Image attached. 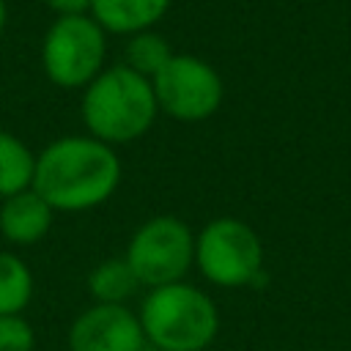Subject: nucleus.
Instances as JSON below:
<instances>
[{
	"mask_svg": "<svg viewBox=\"0 0 351 351\" xmlns=\"http://www.w3.org/2000/svg\"><path fill=\"white\" fill-rule=\"evenodd\" d=\"M151 85L159 112L184 123L211 118L225 96L219 71L203 58L186 52H176L167 60V66L151 80Z\"/></svg>",
	"mask_w": 351,
	"mask_h": 351,
	"instance_id": "0eeeda50",
	"label": "nucleus"
},
{
	"mask_svg": "<svg viewBox=\"0 0 351 351\" xmlns=\"http://www.w3.org/2000/svg\"><path fill=\"white\" fill-rule=\"evenodd\" d=\"M55 208L33 189H22L0 203V233L16 247L38 244L52 228Z\"/></svg>",
	"mask_w": 351,
	"mask_h": 351,
	"instance_id": "1a4fd4ad",
	"label": "nucleus"
},
{
	"mask_svg": "<svg viewBox=\"0 0 351 351\" xmlns=\"http://www.w3.org/2000/svg\"><path fill=\"white\" fill-rule=\"evenodd\" d=\"M55 16H85L90 14L93 0H47Z\"/></svg>",
	"mask_w": 351,
	"mask_h": 351,
	"instance_id": "dca6fc26",
	"label": "nucleus"
},
{
	"mask_svg": "<svg viewBox=\"0 0 351 351\" xmlns=\"http://www.w3.org/2000/svg\"><path fill=\"white\" fill-rule=\"evenodd\" d=\"M173 55L176 52H173L170 41L151 27V30L129 36V41L123 47V66H129L132 71L143 74L145 80H154L167 66V60Z\"/></svg>",
	"mask_w": 351,
	"mask_h": 351,
	"instance_id": "ddd939ff",
	"label": "nucleus"
},
{
	"mask_svg": "<svg viewBox=\"0 0 351 351\" xmlns=\"http://www.w3.org/2000/svg\"><path fill=\"white\" fill-rule=\"evenodd\" d=\"M80 110L88 134L107 145L140 140L159 115L151 80L123 63L104 66L99 77L82 88Z\"/></svg>",
	"mask_w": 351,
	"mask_h": 351,
	"instance_id": "f03ea898",
	"label": "nucleus"
},
{
	"mask_svg": "<svg viewBox=\"0 0 351 351\" xmlns=\"http://www.w3.org/2000/svg\"><path fill=\"white\" fill-rule=\"evenodd\" d=\"M137 318L145 343L162 351H206L219 332L214 299L184 280L151 288Z\"/></svg>",
	"mask_w": 351,
	"mask_h": 351,
	"instance_id": "7ed1b4c3",
	"label": "nucleus"
},
{
	"mask_svg": "<svg viewBox=\"0 0 351 351\" xmlns=\"http://www.w3.org/2000/svg\"><path fill=\"white\" fill-rule=\"evenodd\" d=\"M170 8V0H93L90 16L104 33L134 36L151 30Z\"/></svg>",
	"mask_w": 351,
	"mask_h": 351,
	"instance_id": "9d476101",
	"label": "nucleus"
},
{
	"mask_svg": "<svg viewBox=\"0 0 351 351\" xmlns=\"http://www.w3.org/2000/svg\"><path fill=\"white\" fill-rule=\"evenodd\" d=\"M123 258L145 288L181 282L195 263V233L173 214L151 217L132 233Z\"/></svg>",
	"mask_w": 351,
	"mask_h": 351,
	"instance_id": "39448f33",
	"label": "nucleus"
},
{
	"mask_svg": "<svg viewBox=\"0 0 351 351\" xmlns=\"http://www.w3.org/2000/svg\"><path fill=\"white\" fill-rule=\"evenodd\" d=\"M107 33L90 16H55L41 41V66L58 88H85L104 69Z\"/></svg>",
	"mask_w": 351,
	"mask_h": 351,
	"instance_id": "423d86ee",
	"label": "nucleus"
},
{
	"mask_svg": "<svg viewBox=\"0 0 351 351\" xmlns=\"http://www.w3.org/2000/svg\"><path fill=\"white\" fill-rule=\"evenodd\" d=\"M5 19H8V5H5V0H0V33L5 27Z\"/></svg>",
	"mask_w": 351,
	"mask_h": 351,
	"instance_id": "f3484780",
	"label": "nucleus"
},
{
	"mask_svg": "<svg viewBox=\"0 0 351 351\" xmlns=\"http://www.w3.org/2000/svg\"><path fill=\"white\" fill-rule=\"evenodd\" d=\"M36 154L11 132L0 129V197H11L33 186Z\"/></svg>",
	"mask_w": 351,
	"mask_h": 351,
	"instance_id": "f8f14e48",
	"label": "nucleus"
},
{
	"mask_svg": "<svg viewBox=\"0 0 351 351\" xmlns=\"http://www.w3.org/2000/svg\"><path fill=\"white\" fill-rule=\"evenodd\" d=\"M121 184V159L112 145L71 134L36 154L33 189L55 211H88L107 203Z\"/></svg>",
	"mask_w": 351,
	"mask_h": 351,
	"instance_id": "f257e3e1",
	"label": "nucleus"
},
{
	"mask_svg": "<svg viewBox=\"0 0 351 351\" xmlns=\"http://www.w3.org/2000/svg\"><path fill=\"white\" fill-rule=\"evenodd\" d=\"M33 299V274L14 252H0V315H19Z\"/></svg>",
	"mask_w": 351,
	"mask_h": 351,
	"instance_id": "4468645a",
	"label": "nucleus"
},
{
	"mask_svg": "<svg viewBox=\"0 0 351 351\" xmlns=\"http://www.w3.org/2000/svg\"><path fill=\"white\" fill-rule=\"evenodd\" d=\"M143 285L129 269L126 258H107L88 274V291L99 304H126Z\"/></svg>",
	"mask_w": 351,
	"mask_h": 351,
	"instance_id": "9b49d317",
	"label": "nucleus"
},
{
	"mask_svg": "<svg viewBox=\"0 0 351 351\" xmlns=\"http://www.w3.org/2000/svg\"><path fill=\"white\" fill-rule=\"evenodd\" d=\"M140 351H162V348H154V346H148V343H145V346H143Z\"/></svg>",
	"mask_w": 351,
	"mask_h": 351,
	"instance_id": "a211bd4d",
	"label": "nucleus"
},
{
	"mask_svg": "<svg viewBox=\"0 0 351 351\" xmlns=\"http://www.w3.org/2000/svg\"><path fill=\"white\" fill-rule=\"evenodd\" d=\"M143 346L140 318L126 304L93 302L69 329V351H140Z\"/></svg>",
	"mask_w": 351,
	"mask_h": 351,
	"instance_id": "6e6552de",
	"label": "nucleus"
},
{
	"mask_svg": "<svg viewBox=\"0 0 351 351\" xmlns=\"http://www.w3.org/2000/svg\"><path fill=\"white\" fill-rule=\"evenodd\" d=\"M195 263L208 282L219 288H244L263 274V244L247 222L217 217L195 236Z\"/></svg>",
	"mask_w": 351,
	"mask_h": 351,
	"instance_id": "20e7f679",
	"label": "nucleus"
},
{
	"mask_svg": "<svg viewBox=\"0 0 351 351\" xmlns=\"http://www.w3.org/2000/svg\"><path fill=\"white\" fill-rule=\"evenodd\" d=\"M36 332L19 315H0V351H33Z\"/></svg>",
	"mask_w": 351,
	"mask_h": 351,
	"instance_id": "2eb2a0df",
	"label": "nucleus"
}]
</instances>
